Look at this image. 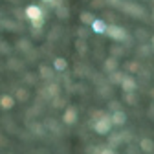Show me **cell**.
Wrapping results in <instances>:
<instances>
[{
    "label": "cell",
    "mask_w": 154,
    "mask_h": 154,
    "mask_svg": "<svg viewBox=\"0 0 154 154\" xmlns=\"http://www.w3.org/2000/svg\"><path fill=\"white\" fill-rule=\"evenodd\" d=\"M26 17L29 18V22H31V26L35 29H38V28L44 26V15H42V9L38 8V6H35V4L28 6L26 8Z\"/></svg>",
    "instance_id": "cell-1"
},
{
    "label": "cell",
    "mask_w": 154,
    "mask_h": 154,
    "mask_svg": "<svg viewBox=\"0 0 154 154\" xmlns=\"http://www.w3.org/2000/svg\"><path fill=\"white\" fill-rule=\"evenodd\" d=\"M105 35H108L112 41H125L127 38V31H125V28H121V26H118V24H110V26H106V29H105Z\"/></svg>",
    "instance_id": "cell-2"
},
{
    "label": "cell",
    "mask_w": 154,
    "mask_h": 154,
    "mask_svg": "<svg viewBox=\"0 0 154 154\" xmlns=\"http://www.w3.org/2000/svg\"><path fill=\"white\" fill-rule=\"evenodd\" d=\"M94 130L97 134H108L112 130V121H110V116H101L99 119L94 121Z\"/></svg>",
    "instance_id": "cell-3"
},
{
    "label": "cell",
    "mask_w": 154,
    "mask_h": 154,
    "mask_svg": "<svg viewBox=\"0 0 154 154\" xmlns=\"http://www.w3.org/2000/svg\"><path fill=\"white\" fill-rule=\"evenodd\" d=\"M119 86L123 88V92H136V88H138V83H136V79H134V77H128V75H125V77H123V81L119 83Z\"/></svg>",
    "instance_id": "cell-4"
},
{
    "label": "cell",
    "mask_w": 154,
    "mask_h": 154,
    "mask_svg": "<svg viewBox=\"0 0 154 154\" xmlns=\"http://www.w3.org/2000/svg\"><path fill=\"white\" fill-rule=\"evenodd\" d=\"M121 6H123V9H125L127 13H130L132 17H143V15H145L143 8H140L138 4H130V2H123Z\"/></svg>",
    "instance_id": "cell-5"
},
{
    "label": "cell",
    "mask_w": 154,
    "mask_h": 154,
    "mask_svg": "<svg viewBox=\"0 0 154 154\" xmlns=\"http://www.w3.org/2000/svg\"><path fill=\"white\" fill-rule=\"evenodd\" d=\"M63 121H64V125H73V123L77 121V110H75V106H68V108L64 110Z\"/></svg>",
    "instance_id": "cell-6"
},
{
    "label": "cell",
    "mask_w": 154,
    "mask_h": 154,
    "mask_svg": "<svg viewBox=\"0 0 154 154\" xmlns=\"http://www.w3.org/2000/svg\"><path fill=\"white\" fill-rule=\"evenodd\" d=\"M110 121H112V125H125V121H127V114L119 108V110H114V114L110 116Z\"/></svg>",
    "instance_id": "cell-7"
},
{
    "label": "cell",
    "mask_w": 154,
    "mask_h": 154,
    "mask_svg": "<svg viewBox=\"0 0 154 154\" xmlns=\"http://www.w3.org/2000/svg\"><path fill=\"white\" fill-rule=\"evenodd\" d=\"M15 106V97L9 94H4V95H0V108H4V110H11Z\"/></svg>",
    "instance_id": "cell-8"
},
{
    "label": "cell",
    "mask_w": 154,
    "mask_h": 154,
    "mask_svg": "<svg viewBox=\"0 0 154 154\" xmlns=\"http://www.w3.org/2000/svg\"><path fill=\"white\" fill-rule=\"evenodd\" d=\"M90 26H92V31H94V33L105 35V29H106V22H105V20H101V18H94Z\"/></svg>",
    "instance_id": "cell-9"
},
{
    "label": "cell",
    "mask_w": 154,
    "mask_h": 154,
    "mask_svg": "<svg viewBox=\"0 0 154 154\" xmlns=\"http://www.w3.org/2000/svg\"><path fill=\"white\" fill-rule=\"evenodd\" d=\"M118 66H119V63H118V57H106L105 59V64H103V68H105V72H114V70H118Z\"/></svg>",
    "instance_id": "cell-10"
},
{
    "label": "cell",
    "mask_w": 154,
    "mask_h": 154,
    "mask_svg": "<svg viewBox=\"0 0 154 154\" xmlns=\"http://www.w3.org/2000/svg\"><path fill=\"white\" fill-rule=\"evenodd\" d=\"M38 75H41V79L50 81L51 77H53V70H51L48 64H41V68H38Z\"/></svg>",
    "instance_id": "cell-11"
},
{
    "label": "cell",
    "mask_w": 154,
    "mask_h": 154,
    "mask_svg": "<svg viewBox=\"0 0 154 154\" xmlns=\"http://www.w3.org/2000/svg\"><path fill=\"white\" fill-rule=\"evenodd\" d=\"M140 149H141L143 152L150 154V152H154V141H152L150 138H143V140L140 141Z\"/></svg>",
    "instance_id": "cell-12"
},
{
    "label": "cell",
    "mask_w": 154,
    "mask_h": 154,
    "mask_svg": "<svg viewBox=\"0 0 154 154\" xmlns=\"http://www.w3.org/2000/svg\"><path fill=\"white\" fill-rule=\"evenodd\" d=\"M55 13H57V17L61 18V20H66V18L70 17V9L64 6V4H61V6H57L55 8Z\"/></svg>",
    "instance_id": "cell-13"
},
{
    "label": "cell",
    "mask_w": 154,
    "mask_h": 154,
    "mask_svg": "<svg viewBox=\"0 0 154 154\" xmlns=\"http://www.w3.org/2000/svg\"><path fill=\"white\" fill-rule=\"evenodd\" d=\"M94 18H95V17H94V13H90V11H83V13L79 15V20H81V24H85V26H90Z\"/></svg>",
    "instance_id": "cell-14"
},
{
    "label": "cell",
    "mask_w": 154,
    "mask_h": 154,
    "mask_svg": "<svg viewBox=\"0 0 154 154\" xmlns=\"http://www.w3.org/2000/svg\"><path fill=\"white\" fill-rule=\"evenodd\" d=\"M75 50L79 51L81 55H85L88 51V46H86V38H77L75 41Z\"/></svg>",
    "instance_id": "cell-15"
},
{
    "label": "cell",
    "mask_w": 154,
    "mask_h": 154,
    "mask_svg": "<svg viewBox=\"0 0 154 154\" xmlns=\"http://www.w3.org/2000/svg\"><path fill=\"white\" fill-rule=\"evenodd\" d=\"M53 68H55V70H59V72H64V70L68 68L66 59H63V57H57V59L53 61Z\"/></svg>",
    "instance_id": "cell-16"
},
{
    "label": "cell",
    "mask_w": 154,
    "mask_h": 154,
    "mask_svg": "<svg viewBox=\"0 0 154 154\" xmlns=\"http://www.w3.org/2000/svg\"><path fill=\"white\" fill-rule=\"evenodd\" d=\"M121 141H123V140H121V134H114V136L108 138V147H110V149H116Z\"/></svg>",
    "instance_id": "cell-17"
},
{
    "label": "cell",
    "mask_w": 154,
    "mask_h": 154,
    "mask_svg": "<svg viewBox=\"0 0 154 154\" xmlns=\"http://www.w3.org/2000/svg\"><path fill=\"white\" fill-rule=\"evenodd\" d=\"M110 73H112L110 83H114V85H119V83L123 81V77H125V73H121V72H118V70H114V72H110Z\"/></svg>",
    "instance_id": "cell-18"
},
{
    "label": "cell",
    "mask_w": 154,
    "mask_h": 154,
    "mask_svg": "<svg viewBox=\"0 0 154 154\" xmlns=\"http://www.w3.org/2000/svg\"><path fill=\"white\" fill-rule=\"evenodd\" d=\"M17 48L20 50V51H29V48H31V42H29V41H26V38H20V41L17 42Z\"/></svg>",
    "instance_id": "cell-19"
},
{
    "label": "cell",
    "mask_w": 154,
    "mask_h": 154,
    "mask_svg": "<svg viewBox=\"0 0 154 154\" xmlns=\"http://www.w3.org/2000/svg\"><path fill=\"white\" fill-rule=\"evenodd\" d=\"M127 94V103L128 105H138V95H136V92H125Z\"/></svg>",
    "instance_id": "cell-20"
},
{
    "label": "cell",
    "mask_w": 154,
    "mask_h": 154,
    "mask_svg": "<svg viewBox=\"0 0 154 154\" xmlns=\"http://www.w3.org/2000/svg\"><path fill=\"white\" fill-rule=\"evenodd\" d=\"M28 97H29L28 90H24V88H18V90H17V99H18V101H26Z\"/></svg>",
    "instance_id": "cell-21"
},
{
    "label": "cell",
    "mask_w": 154,
    "mask_h": 154,
    "mask_svg": "<svg viewBox=\"0 0 154 154\" xmlns=\"http://www.w3.org/2000/svg\"><path fill=\"white\" fill-rule=\"evenodd\" d=\"M44 92L50 94V97H55V95H59V86H57V85H50Z\"/></svg>",
    "instance_id": "cell-22"
},
{
    "label": "cell",
    "mask_w": 154,
    "mask_h": 154,
    "mask_svg": "<svg viewBox=\"0 0 154 154\" xmlns=\"http://www.w3.org/2000/svg\"><path fill=\"white\" fill-rule=\"evenodd\" d=\"M46 128H50V130H53V132H59V123H57L55 119H48Z\"/></svg>",
    "instance_id": "cell-23"
},
{
    "label": "cell",
    "mask_w": 154,
    "mask_h": 154,
    "mask_svg": "<svg viewBox=\"0 0 154 154\" xmlns=\"http://www.w3.org/2000/svg\"><path fill=\"white\" fill-rule=\"evenodd\" d=\"M31 130H33V132H37L38 136H42V134H44V127H42V125H38V123L31 125Z\"/></svg>",
    "instance_id": "cell-24"
},
{
    "label": "cell",
    "mask_w": 154,
    "mask_h": 154,
    "mask_svg": "<svg viewBox=\"0 0 154 154\" xmlns=\"http://www.w3.org/2000/svg\"><path fill=\"white\" fill-rule=\"evenodd\" d=\"M138 70H140V63H136V61H130V63H128V72L136 73Z\"/></svg>",
    "instance_id": "cell-25"
},
{
    "label": "cell",
    "mask_w": 154,
    "mask_h": 154,
    "mask_svg": "<svg viewBox=\"0 0 154 154\" xmlns=\"http://www.w3.org/2000/svg\"><path fill=\"white\" fill-rule=\"evenodd\" d=\"M77 35H79V38H88L90 31H88L86 28H79V29H77Z\"/></svg>",
    "instance_id": "cell-26"
},
{
    "label": "cell",
    "mask_w": 154,
    "mask_h": 154,
    "mask_svg": "<svg viewBox=\"0 0 154 154\" xmlns=\"http://www.w3.org/2000/svg\"><path fill=\"white\" fill-rule=\"evenodd\" d=\"M112 57H119V55H123V50L119 48V46H112Z\"/></svg>",
    "instance_id": "cell-27"
},
{
    "label": "cell",
    "mask_w": 154,
    "mask_h": 154,
    "mask_svg": "<svg viewBox=\"0 0 154 154\" xmlns=\"http://www.w3.org/2000/svg\"><path fill=\"white\" fill-rule=\"evenodd\" d=\"M51 99H53V106L55 108H61L63 106V99L59 97V95H55V97H51Z\"/></svg>",
    "instance_id": "cell-28"
},
{
    "label": "cell",
    "mask_w": 154,
    "mask_h": 154,
    "mask_svg": "<svg viewBox=\"0 0 154 154\" xmlns=\"http://www.w3.org/2000/svg\"><path fill=\"white\" fill-rule=\"evenodd\" d=\"M44 2H46L48 6H51V8H57V6L63 4V0H44Z\"/></svg>",
    "instance_id": "cell-29"
},
{
    "label": "cell",
    "mask_w": 154,
    "mask_h": 154,
    "mask_svg": "<svg viewBox=\"0 0 154 154\" xmlns=\"http://www.w3.org/2000/svg\"><path fill=\"white\" fill-rule=\"evenodd\" d=\"M103 4H105V0H92V6H94L95 9H99V8H103Z\"/></svg>",
    "instance_id": "cell-30"
},
{
    "label": "cell",
    "mask_w": 154,
    "mask_h": 154,
    "mask_svg": "<svg viewBox=\"0 0 154 154\" xmlns=\"http://www.w3.org/2000/svg\"><path fill=\"white\" fill-rule=\"evenodd\" d=\"M9 51V44L8 42H0V53H8Z\"/></svg>",
    "instance_id": "cell-31"
},
{
    "label": "cell",
    "mask_w": 154,
    "mask_h": 154,
    "mask_svg": "<svg viewBox=\"0 0 154 154\" xmlns=\"http://www.w3.org/2000/svg\"><path fill=\"white\" fill-rule=\"evenodd\" d=\"M110 110H119V106H121V103L119 101H110Z\"/></svg>",
    "instance_id": "cell-32"
},
{
    "label": "cell",
    "mask_w": 154,
    "mask_h": 154,
    "mask_svg": "<svg viewBox=\"0 0 154 154\" xmlns=\"http://www.w3.org/2000/svg\"><path fill=\"white\" fill-rule=\"evenodd\" d=\"M99 154H116V150H114V149H110V147H105V149H101V150H99Z\"/></svg>",
    "instance_id": "cell-33"
},
{
    "label": "cell",
    "mask_w": 154,
    "mask_h": 154,
    "mask_svg": "<svg viewBox=\"0 0 154 154\" xmlns=\"http://www.w3.org/2000/svg\"><path fill=\"white\" fill-rule=\"evenodd\" d=\"M99 150H101L99 147H88V149H86L88 154H99Z\"/></svg>",
    "instance_id": "cell-34"
},
{
    "label": "cell",
    "mask_w": 154,
    "mask_h": 154,
    "mask_svg": "<svg viewBox=\"0 0 154 154\" xmlns=\"http://www.w3.org/2000/svg\"><path fill=\"white\" fill-rule=\"evenodd\" d=\"M22 64H18V61H15V59H11L9 61V68H13V70H17V68H20Z\"/></svg>",
    "instance_id": "cell-35"
},
{
    "label": "cell",
    "mask_w": 154,
    "mask_h": 154,
    "mask_svg": "<svg viewBox=\"0 0 154 154\" xmlns=\"http://www.w3.org/2000/svg\"><path fill=\"white\" fill-rule=\"evenodd\" d=\"M101 116H105V112H101V110H97V112H94V114H92V119L95 121V119H99V118H101Z\"/></svg>",
    "instance_id": "cell-36"
},
{
    "label": "cell",
    "mask_w": 154,
    "mask_h": 154,
    "mask_svg": "<svg viewBox=\"0 0 154 154\" xmlns=\"http://www.w3.org/2000/svg\"><path fill=\"white\" fill-rule=\"evenodd\" d=\"M26 81H28V83H35V75H33V73H28V75H26Z\"/></svg>",
    "instance_id": "cell-37"
},
{
    "label": "cell",
    "mask_w": 154,
    "mask_h": 154,
    "mask_svg": "<svg viewBox=\"0 0 154 154\" xmlns=\"http://www.w3.org/2000/svg\"><path fill=\"white\" fill-rule=\"evenodd\" d=\"M101 95H105V97L110 95V88H101Z\"/></svg>",
    "instance_id": "cell-38"
},
{
    "label": "cell",
    "mask_w": 154,
    "mask_h": 154,
    "mask_svg": "<svg viewBox=\"0 0 154 154\" xmlns=\"http://www.w3.org/2000/svg\"><path fill=\"white\" fill-rule=\"evenodd\" d=\"M145 33H147L145 29H138L136 31V35H140V38H145Z\"/></svg>",
    "instance_id": "cell-39"
},
{
    "label": "cell",
    "mask_w": 154,
    "mask_h": 154,
    "mask_svg": "<svg viewBox=\"0 0 154 154\" xmlns=\"http://www.w3.org/2000/svg\"><path fill=\"white\" fill-rule=\"evenodd\" d=\"M150 46H152V50H154V35L150 37Z\"/></svg>",
    "instance_id": "cell-40"
},
{
    "label": "cell",
    "mask_w": 154,
    "mask_h": 154,
    "mask_svg": "<svg viewBox=\"0 0 154 154\" xmlns=\"http://www.w3.org/2000/svg\"><path fill=\"white\" fill-rule=\"evenodd\" d=\"M150 95H152V97H154V88H152V90H150Z\"/></svg>",
    "instance_id": "cell-41"
},
{
    "label": "cell",
    "mask_w": 154,
    "mask_h": 154,
    "mask_svg": "<svg viewBox=\"0 0 154 154\" xmlns=\"http://www.w3.org/2000/svg\"><path fill=\"white\" fill-rule=\"evenodd\" d=\"M152 13H154V11H152Z\"/></svg>",
    "instance_id": "cell-42"
}]
</instances>
